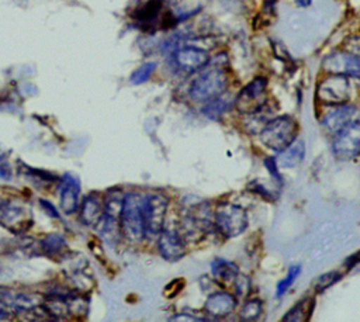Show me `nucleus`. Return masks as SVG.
<instances>
[{
	"label": "nucleus",
	"instance_id": "obj_1",
	"mask_svg": "<svg viewBox=\"0 0 360 322\" xmlns=\"http://www.w3.org/2000/svg\"><path fill=\"white\" fill-rule=\"evenodd\" d=\"M229 83V76L226 66L208 62L205 67L197 72L188 87V97L194 103H207L226 91Z\"/></svg>",
	"mask_w": 360,
	"mask_h": 322
},
{
	"label": "nucleus",
	"instance_id": "obj_2",
	"mask_svg": "<svg viewBox=\"0 0 360 322\" xmlns=\"http://www.w3.org/2000/svg\"><path fill=\"white\" fill-rule=\"evenodd\" d=\"M298 124L290 115H277L267 121L260 131V141L269 149L280 152L297 139Z\"/></svg>",
	"mask_w": 360,
	"mask_h": 322
},
{
	"label": "nucleus",
	"instance_id": "obj_3",
	"mask_svg": "<svg viewBox=\"0 0 360 322\" xmlns=\"http://www.w3.org/2000/svg\"><path fill=\"white\" fill-rule=\"evenodd\" d=\"M249 225L248 214L245 208L238 204L224 201L219 202L214 210V226L217 232L226 238H236L246 231Z\"/></svg>",
	"mask_w": 360,
	"mask_h": 322
},
{
	"label": "nucleus",
	"instance_id": "obj_4",
	"mask_svg": "<svg viewBox=\"0 0 360 322\" xmlns=\"http://www.w3.org/2000/svg\"><path fill=\"white\" fill-rule=\"evenodd\" d=\"M122 236L131 243H139L145 238V226L142 217V197L138 193H128L124 197L122 211L120 217Z\"/></svg>",
	"mask_w": 360,
	"mask_h": 322
},
{
	"label": "nucleus",
	"instance_id": "obj_5",
	"mask_svg": "<svg viewBox=\"0 0 360 322\" xmlns=\"http://www.w3.org/2000/svg\"><path fill=\"white\" fill-rule=\"evenodd\" d=\"M169 200L160 193H150L142 197V217L145 226V238L155 239L165 228V218Z\"/></svg>",
	"mask_w": 360,
	"mask_h": 322
},
{
	"label": "nucleus",
	"instance_id": "obj_6",
	"mask_svg": "<svg viewBox=\"0 0 360 322\" xmlns=\"http://www.w3.org/2000/svg\"><path fill=\"white\" fill-rule=\"evenodd\" d=\"M169 62L176 72L183 75H193L208 65L210 55L207 51L198 46L184 44L179 45L169 53Z\"/></svg>",
	"mask_w": 360,
	"mask_h": 322
},
{
	"label": "nucleus",
	"instance_id": "obj_7",
	"mask_svg": "<svg viewBox=\"0 0 360 322\" xmlns=\"http://www.w3.org/2000/svg\"><path fill=\"white\" fill-rule=\"evenodd\" d=\"M315 96L319 103L326 105L346 104L352 96V86L349 77L329 73L316 84Z\"/></svg>",
	"mask_w": 360,
	"mask_h": 322
},
{
	"label": "nucleus",
	"instance_id": "obj_8",
	"mask_svg": "<svg viewBox=\"0 0 360 322\" xmlns=\"http://www.w3.org/2000/svg\"><path fill=\"white\" fill-rule=\"evenodd\" d=\"M34 222L30 208L17 200L0 201V225L11 233L27 232Z\"/></svg>",
	"mask_w": 360,
	"mask_h": 322
},
{
	"label": "nucleus",
	"instance_id": "obj_9",
	"mask_svg": "<svg viewBox=\"0 0 360 322\" xmlns=\"http://www.w3.org/2000/svg\"><path fill=\"white\" fill-rule=\"evenodd\" d=\"M332 153L339 160H352L360 155V121H350L332 135Z\"/></svg>",
	"mask_w": 360,
	"mask_h": 322
},
{
	"label": "nucleus",
	"instance_id": "obj_10",
	"mask_svg": "<svg viewBox=\"0 0 360 322\" xmlns=\"http://www.w3.org/2000/svg\"><path fill=\"white\" fill-rule=\"evenodd\" d=\"M266 90L267 79L263 76L255 77L238 93L233 101V107L245 115L257 111L266 104Z\"/></svg>",
	"mask_w": 360,
	"mask_h": 322
},
{
	"label": "nucleus",
	"instance_id": "obj_11",
	"mask_svg": "<svg viewBox=\"0 0 360 322\" xmlns=\"http://www.w3.org/2000/svg\"><path fill=\"white\" fill-rule=\"evenodd\" d=\"M322 70L330 75H342L352 79H360V56L345 49L328 53L322 60Z\"/></svg>",
	"mask_w": 360,
	"mask_h": 322
},
{
	"label": "nucleus",
	"instance_id": "obj_12",
	"mask_svg": "<svg viewBox=\"0 0 360 322\" xmlns=\"http://www.w3.org/2000/svg\"><path fill=\"white\" fill-rule=\"evenodd\" d=\"M158 250L167 262H177L186 255V240L179 231L163 228L158 236Z\"/></svg>",
	"mask_w": 360,
	"mask_h": 322
},
{
	"label": "nucleus",
	"instance_id": "obj_13",
	"mask_svg": "<svg viewBox=\"0 0 360 322\" xmlns=\"http://www.w3.org/2000/svg\"><path fill=\"white\" fill-rule=\"evenodd\" d=\"M356 114H357V108L347 103L333 105V108L321 118V127L329 135H335L339 129H342L345 125L353 121Z\"/></svg>",
	"mask_w": 360,
	"mask_h": 322
},
{
	"label": "nucleus",
	"instance_id": "obj_14",
	"mask_svg": "<svg viewBox=\"0 0 360 322\" xmlns=\"http://www.w3.org/2000/svg\"><path fill=\"white\" fill-rule=\"evenodd\" d=\"M236 304L238 301L233 294L218 290L208 294L204 304V311L214 318H225L235 311Z\"/></svg>",
	"mask_w": 360,
	"mask_h": 322
},
{
	"label": "nucleus",
	"instance_id": "obj_15",
	"mask_svg": "<svg viewBox=\"0 0 360 322\" xmlns=\"http://www.w3.org/2000/svg\"><path fill=\"white\" fill-rule=\"evenodd\" d=\"M104 212V197L98 191L89 193L80 204L79 219L86 226H96Z\"/></svg>",
	"mask_w": 360,
	"mask_h": 322
},
{
	"label": "nucleus",
	"instance_id": "obj_16",
	"mask_svg": "<svg viewBox=\"0 0 360 322\" xmlns=\"http://www.w3.org/2000/svg\"><path fill=\"white\" fill-rule=\"evenodd\" d=\"M60 208L65 214H72L79 205L80 180L72 174H63L59 184Z\"/></svg>",
	"mask_w": 360,
	"mask_h": 322
},
{
	"label": "nucleus",
	"instance_id": "obj_17",
	"mask_svg": "<svg viewBox=\"0 0 360 322\" xmlns=\"http://www.w3.org/2000/svg\"><path fill=\"white\" fill-rule=\"evenodd\" d=\"M163 13V1L162 0H148L141 7L135 10V20L143 27L150 28L155 24H160Z\"/></svg>",
	"mask_w": 360,
	"mask_h": 322
},
{
	"label": "nucleus",
	"instance_id": "obj_18",
	"mask_svg": "<svg viewBox=\"0 0 360 322\" xmlns=\"http://www.w3.org/2000/svg\"><path fill=\"white\" fill-rule=\"evenodd\" d=\"M305 157V143L302 139L292 141L287 148L278 152L276 160L277 165L285 169H292L298 166Z\"/></svg>",
	"mask_w": 360,
	"mask_h": 322
},
{
	"label": "nucleus",
	"instance_id": "obj_19",
	"mask_svg": "<svg viewBox=\"0 0 360 322\" xmlns=\"http://www.w3.org/2000/svg\"><path fill=\"white\" fill-rule=\"evenodd\" d=\"M96 229L100 233L101 239H104L110 245H115L121 236L120 219L111 218L105 214H103L101 218L98 219V222L96 224Z\"/></svg>",
	"mask_w": 360,
	"mask_h": 322
},
{
	"label": "nucleus",
	"instance_id": "obj_20",
	"mask_svg": "<svg viewBox=\"0 0 360 322\" xmlns=\"http://www.w3.org/2000/svg\"><path fill=\"white\" fill-rule=\"evenodd\" d=\"M211 273L219 283H232L239 274V267L231 260L218 257L211 263Z\"/></svg>",
	"mask_w": 360,
	"mask_h": 322
},
{
	"label": "nucleus",
	"instance_id": "obj_21",
	"mask_svg": "<svg viewBox=\"0 0 360 322\" xmlns=\"http://www.w3.org/2000/svg\"><path fill=\"white\" fill-rule=\"evenodd\" d=\"M233 101H235V98H233V100H229V98L225 96V93H224V94H221V96H218V97H215V98H212V100L204 103V105H202V108H201V112H202L207 118L217 121V120H219V118L233 105Z\"/></svg>",
	"mask_w": 360,
	"mask_h": 322
},
{
	"label": "nucleus",
	"instance_id": "obj_22",
	"mask_svg": "<svg viewBox=\"0 0 360 322\" xmlns=\"http://www.w3.org/2000/svg\"><path fill=\"white\" fill-rule=\"evenodd\" d=\"M314 311V298L307 297L298 301L294 307L288 309V312L283 316L284 322H307L311 318Z\"/></svg>",
	"mask_w": 360,
	"mask_h": 322
},
{
	"label": "nucleus",
	"instance_id": "obj_23",
	"mask_svg": "<svg viewBox=\"0 0 360 322\" xmlns=\"http://www.w3.org/2000/svg\"><path fill=\"white\" fill-rule=\"evenodd\" d=\"M124 197L125 194L122 193L121 188H110L107 194L104 195V212L105 215L120 219L121 211H122V204H124Z\"/></svg>",
	"mask_w": 360,
	"mask_h": 322
},
{
	"label": "nucleus",
	"instance_id": "obj_24",
	"mask_svg": "<svg viewBox=\"0 0 360 322\" xmlns=\"http://www.w3.org/2000/svg\"><path fill=\"white\" fill-rule=\"evenodd\" d=\"M264 110H266V104L257 111L246 114L245 128L249 131V134H260L262 128L267 124V121L273 118L271 111H264Z\"/></svg>",
	"mask_w": 360,
	"mask_h": 322
},
{
	"label": "nucleus",
	"instance_id": "obj_25",
	"mask_svg": "<svg viewBox=\"0 0 360 322\" xmlns=\"http://www.w3.org/2000/svg\"><path fill=\"white\" fill-rule=\"evenodd\" d=\"M263 314V301L259 298H249L243 301L242 308L239 311L240 321H256Z\"/></svg>",
	"mask_w": 360,
	"mask_h": 322
},
{
	"label": "nucleus",
	"instance_id": "obj_26",
	"mask_svg": "<svg viewBox=\"0 0 360 322\" xmlns=\"http://www.w3.org/2000/svg\"><path fill=\"white\" fill-rule=\"evenodd\" d=\"M39 246H41V249L45 255L55 256V255H59L62 252V249L66 246V242H65V238L62 235L49 233L41 240Z\"/></svg>",
	"mask_w": 360,
	"mask_h": 322
},
{
	"label": "nucleus",
	"instance_id": "obj_27",
	"mask_svg": "<svg viewBox=\"0 0 360 322\" xmlns=\"http://www.w3.org/2000/svg\"><path fill=\"white\" fill-rule=\"evenodd\" d=\"M300 273H301V266L300 264H294L288 269L285 277L277 283V287H276V297L277 298L283 297L290 290V287L294 284V281L300 276Z\"/></svg>",
	"mask_w": 360,
	"mask_h": 322
},
{
	"label": "nucleus",
	"instance_id": "obj_28",
	"mask_svg": "<svg viewBox=\"0 0 360 322\" xmlns=\"http://www.w3.org/2000/svg\"><path fill=\"white\" fill-rule=\"evenodd\" d=\"M155 69H156V62H145L136 70L132 72V75L129 77V82L132 84H142V83H145L150 79Z\"/></svg>",
	"mask_w": 360,
	"mask_h": 322
},
{
	"label": "nucleus",
	"instance_id": "obj_29",
	"mask_svg": "<svg viewBox=\"0 0 360 322\" xmlns=\"http://www.w3.org/2000/svg\"><path fill=\"white\" fill-rule=\"evenodd\" d=\"M342 277V273L338 271V270H332V271H328V273H323L321 274L319 277H316L315 283H314V288L316 292H321V291H325L326 288H329L330 285H333L336 281H339Z\"/></svg>",
	"mask_w": 360,
	"mask_h": 322
},
{
	"label": "nucleus",
	"instance_id": "obj_30",
	"mask_svg": "<svg viewBox=\"0 0 360 322\" xmlns=\"http://www.w3.org/2000/svg\"><path fill=\"white\" fill-rule=\"evenodd\" d=\"M233 283V290H235V297L239 300H246L248 295L252 291V281L248 276L245 274H238L235 277Z\"/></svg>",
	"mask_w": 360,
	"mask_h": 322
},
{
	"label": "nucleus",
	"instance_id": "obj_31",
	"mask_svg": "<svg viewBox=\"0 0 360 322\" xmlns=\"http://www.w3.org/2000/svg\"><path fill=\"white\" fill-rule=\"evenodd\" d=\"M263 165L266 167V170L270 173V176L277 181V183H283V179H281V174L278 172V165H277V160L276 157L273 156H267L264 160H263Z\"/></svg>",
	"mask_w": 360,
	"mask_h": 322
},
{
	"label": "nucleus",
	"instance_id": "obj_32",
	"mask_svg": "<svg viewBox=\"0 0 360 322\" xmlns=\"http://www.w3.org/2000/svg\"><path fill=\"white\" fill-rule=\"evenodd\" d=\"M248 190L249 191H252V193H255V194H257V195H260L262 198H266V200H270V201H273L274 200V195L263 186V184H260L259 181H250L249 184H248Z\"/></svg>",
	"mask_w": 360,
	"mask_h": 322
},
{
	"label": "nucleus",
	"instance_id": "obj_33",
	"mask_svg": "<svg viewBox=\"0 0 360 322\" xmlns=\"http://www.w3.org/2000/svg\"><path fill=\"white\" fill-rule=\"evenodd\" d=\"M184 280L183 278H176V280H173V281H170L166 287H165V297H167V298H173V297H176L181 290H183V287H184Z\"/></svg>",
	"mask_w": 360,
	"mask_h": 322
},
{
	"label": "nucleus",
	"instance_id": "obj_34",
	"mask_svg": "<svg viewBox=\"0 0 360 322\" xmlns=\"http://www.w3.org/2000/svg\"><path fill=\"white\" fill-rule=\"evenodd\" d=\"M343 49L353 55L360 56V35H352L346 38L343 42Z\"/></svg>",
	"mask_w": 360,
	"mask_h": 322
},
{
	"label": "nucleus",
	"instance_id": "obj_35",
	"mask_svg": "<svg viewBox=\"0 0 360 322\" xmlns=\"http://www.w3.org/2000/svg\"><path fill=\"white\" fill-rule=\"evenodd\" d=\"M39 204H41V207L45 210V212H46L49 217H52V218H59V212L56 211V208L53 207V204H51L48 200L41 198V200H39Z\"/></svg>",
	"mask_w": 360,
	"mask_h": 322
},
{
	"label": "nucleus",
	"instance_id": "obj_36",
	"mask_svg": "<svg viewBox=\"0 0 360 322\" xmlns=\"http://www.w3.org/2000/svg\"><path fill=\"white\" fill-rule=\"evenodd\" d=\"M197 319H198V318L191 316V315H188V314H186V312H180V314L173 315V316L170 318V321H197Z\"/></svg>",
	"mask_w": 360,
	"mask_h": 322
},
{
	"label": "nucleus",
	"instance_id": "obj_37",
	"mask_svg": "<svg viewBox=\"0 0 360 322\" xmlns=\"http://www.w3.org/2000/svg\"><path fill=\"white\" fill-rule=\"evenodd\" d=\"M294 1H295V4H297L298 7H302V8L309 7L311 3H312V0H294Z\"/></svg>",
	"mask_w": 360,
	"mask_h": 322
}]
</instances>
